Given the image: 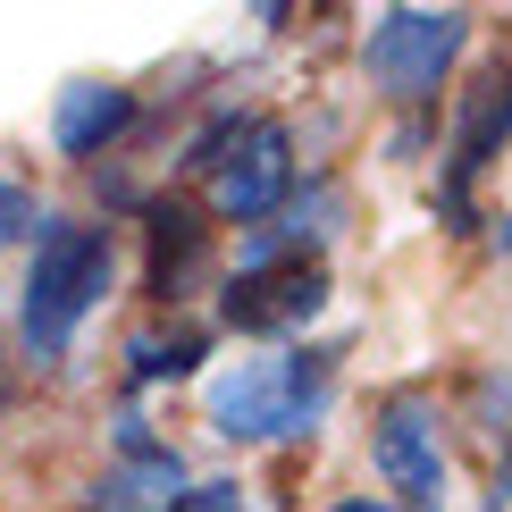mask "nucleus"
<instances>
[{
	"label": "nucleus",
	"instance_id": "obj_1",
	"mask_svg": "<svg viewBox=\"0 0 512 512\" xmlns=\"http://www.w3.org/2000/svg\"><path fill=\"white\" fill-rule=\"evenodd\" d=\"M110 227H76V219H51L34 244V269H26V303H17V319H26V353L34 361H59L76 336V319L110 294Z\"/></svg>",
	"mask_w": 512,
	"mask_h": 512
},
{
	"label": "nucleus",
	"instance_id": "obj_2",
	"mask_svg": "<svg viewBox=\"0 0 512 512\" xmlns=\"http://www.w3.org/2000/svg\"><path fill=\"white\" fill-rule=\"evenodd\" d=\"M336 387V353H277V361H236L210 378V429L219 437H303L319 429Z\"/></svg>",
	"mask_w": 512,
	"mask_h": 512
},
{
	"label": "nucleus",
	"instance_id": "obj_3",
	"mask_svg": "<svg viewBox=\"0 0 512 512\" xmlns=\"http://www.w3.org/2000/svg\"><path fill=\"white\" fill-rule=\"evenodd\" d=\"M504 143H512V68L496 59V68H479L462 84V101H454V143H445V185H437V219L454 227V236L479 227L471 185H479V168L496 160Z\"/></svg>",
	"mask_w": 512,
	"mask_h": 512
},
{
	"label": "nucleus",
	"instance_id": "obj_4",
	"mask_svg": "<svg viewBox=\"0 0 512 512\" xmlns=\"http://www.w3.org/2000/svg\"><path fill=\"white\" fill-rule=\"evenodd\" d=\"M462 42H471V17L462 9H387L370 26V42H361V59H370V76L395 101H429L437 76L462 59Z\"/></svg>",
	"mask_w": 512,
	"mask_h": 512
},
{
	"label": "nucleus",
	"instance_id": "obj_5",
	"mask_svg": "<svg viewBox=\"0 0 512 512\" xmlns=\"http://www.w3.org/2000/svg\"><path fill=\"white\" fill-rule=\"evenodd\" d=\"M370 462H378V479H387L403 504L437 512L445 445H437V412H429L420 395H387V403H378V420H370Z\"/></svg>",
	"mask_w": 512,
	"mask_h": 512
},
{
	"label": "nucleus",
	"instance_id": "obj_6",
	"mask_svg": "<svg viewBox=\"0 0 512 512\" xmlns=\"http://www.w3.org/2000/svg\"><path fill=\"white\" fill-rule=\"evenodd\" d=\"M328 311V269L319 261H286V269H252V277H227L219 294V319L236 336H294L303 319Z\"/></svg>",
	"mask_w": 512,
	"mask_h": 512
},
{
	"label": "nucleus",
	"instance_id": "obj_7",
	"mask_svg": "<svg viewBox=\"0 0 512 512\" xmlns=\"http://www.w3.org/2000/svg\"><path fill=\"white\" fill-rule=\"evenodd\" d=\"M294 185V135L277 118H252L236 135V152L219 160V210L227 219H269Z\"/></svg>",
	"mask_w": 512,
	"mask_h": 512
},
{
	"label": "nucleus",
	"instance_id": "obj_8",
	"mask_svg": "<svg viewBox=\"0 0 512 512\" xmlns=\"http://www.w3.org/2000/svg\"><path fill=\"white\" fill-rule=\"evenodd\" d=\"M143 236H152V261H143V294L152 303H185L194 277L210 261V227L185 202H143Z\"/></svg>",
	"mask_w": 512,
	"mask_h": 512
},
{
	"label": "nucleus",
	"instance_id": "obj_9",
	"mask_svg": "<svg viewBox=\"0 0 512 512\" xmlns=\"http://www.w3.org/2000/svg\"><path fill=\"white\" fill-rule=\"evenodd\" d=\"M126 126H135V93H126V84H93L84 76V84H68V93L51 101V143L68 160H101Z\"/></svg>",
	"mask_w": 512,
	"mask_h": 512
},
{
	"label": "nucleus",
	"instance_id": "obj_10",
	"mask_svg": "<svg viewBox=\"0 0 512 512\" xmlns=\"http://www.w3.org/2000/svg\"><path fill=\"white\" fill-rule=\"evenodd\" d=\"M152 496H185V462L160 454V462H126V471H110L84 496V512H143Z\"/></svg>",
	"mask_w": 512,
	"mask_h": 512
},
{
	"label": "nucleus",
	"instance_id": "obj_11",
	"mask_svg": "<svg viewBox=\"0 0 512 512\" xmlns=\"http://www.w3.org/2000/svg\"><path fill=\"white\" fill-rule=\"evenodd\" d=\"M202 361V328H143L135 345H126V378L135 387H168V378H185Z\"/></svg>",
	"mask_w": 512,
	"mask_h": 512
},
{
	"label": "nucleus",
	"instance_id": "obj_12",
	"mask_svg": "<svg viewBox=\"0 0 512 512\" xmlns=\"http://www.w3.org/2000/svg\"><path fill=\"white\" fill-rule=\"evenodd\" d=\"M471 403H479V429H487V437H504V445H512V378H496V370H487V378H479V395H471Z\"/></svg>",
	"mask_w": 512,
	"mask_h": 512
},
{
	"label": "nucleus",
	"instance_id": "obj_13",
	"mask_svg": "<svg viewBox=\"0 0 512 512\" xmlns=\"http://www.w3.org/2000/svg\"><path fill=\"white\" fill-rule=\"evenodd\" d=\"M160 512H244V487L236 479H202V487H185V496H168Z\"/></svg>",
	"mask_w": 512,
	"mask_h": 512
},
{
	"label": "nucleus",
	"instance_id": "obj_14",
	"mask_svg": "<svg viewBox=\"0 0 512 512\" xmlns=\"http://www.w3.org/2000/svg\"><path fill=\"white\" fill-rule=\"evenodd\" d=\"M34 227H42V210H34V194H26V185H0V244L34 236Z\"/></svg>",
	"mask_w": 512,
	"mask_h": 512
},
{
	"label": "nucleus",
	"instance_id": "obj_15",
	"mask_svg": "<svg viewBox=\"0 0 512 512\" xmlns=\"http://www.w3.org/2000/svg\"><path fill=\"white\" fill-rule=\"evenodd\" d=\"M118 454H126V462H160V454H168V445H160L152 429H143V420H135V412H126V420H118Z\"/></svg>",
	"mask_w": 512,
	"mask_h": 512
},
{
	"label": "nucleus",
	"instance_id": "obj_16",
	"mask_svg": "<svg viewBox=\"0 0 512 512\" xmlns=\"http://www.w3.org/2000/svg\"><path fill=\"white\" fill-rule=\"evenodd\" d=\"M328 512H387L378 496H345V504H328Z\"/></svg>",
	"mask_w": 512,
	"mask_h": 512
},
{
	"label": "nucleus",
	"instance_id": "obj_17",
	"mask_svg": "<svg viewBox=\"0 0 512 512\" xmlns=\"http://www.w3.org/2000/svg\"><path fill=\"white\" fill-rule=\"evenodd\" d=\"M9 395H17V387H9V361H0V412H9Z\"/></svg>",
	"mask_w": 512,
	"mask_h": 512
},
{
	"label": "nucleus",
	"instance_id": "obj_18",
	"mask_svg": "<svg viewBox=\"0 0 512 512\" xmlns=\"http://www.w3.org/2000/svg\"><path fill=\"white\" fill-rule=\"evenodd\" d=\"M504 252H512V210H504Z\"/></svg>",
	"mask_w": 512,
	"mask_h": 512
}]
</instances>
